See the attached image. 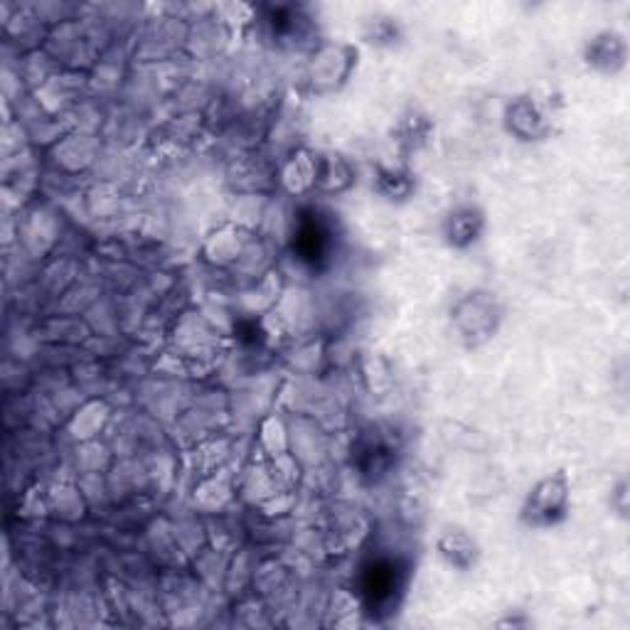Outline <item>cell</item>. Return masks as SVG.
Here are the masks:
<instances>
[{
	"label": "cell",
	"instance_id": "cell-1",
	"mask_svg": "<svg viewBox=\"0 0 630 630\" xmlns=\"http://www.w3.org/2000/svg\"><path fill=\"white\" fill-rule=\"evenodd\" d=\"M402 593V569L392 559H375L363 573V599L369 613H389Z\"/></svg>",
	"mask_w": 630,
	"mask_h": 630
},
{
	"label": "cell",
	"instance_id": "cell-2",
	"mask_svg": "<svg viewBox=\"0 0 630 630\" xmlns=\"http://www.w3.org/2000/svg\"><path fill=\"white\" fill-rule=\"evenodd\" d=\"M331 230L318 215H308L298 220L294 234V252L303 264L321 266L331 254Z\"/></svg>",
	"mask_w": 630,
	"mask_h": 630
},
{
	"label": "cell",
	"instance_id": "cell-3",
	"mask_svg": "<svg viewBox=\"0 0 630 630\" xmlns=\"http://www.w3.org/2000/svg\"><path fill=\"white\" fill-rule=\"evenodd\" d=\"M476 222L478 217H472V212L456 215L454 217V242H458L460 236H464V240H476Z\"/></svg>",
	"mask_w": 630,
	"mask_h": 630
}]
</instances>
